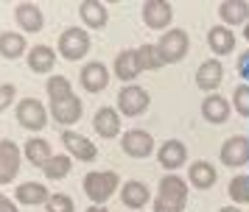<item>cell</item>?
<instances>
[{
    "label": "cell",
    "mask_w": 249,
    "mask_h": 212,
    "mask_svg": "<svg viewBox=\"0 0 249 212\" xmlns=\"http://www.w3.org/2000/svg\"><path fill=\"white\" fill-rule=\"evenodd\" d=\"M121 184V179L115 170H92L84 176V193L92 204H104L115 196V190Z\"/></svg>",
    "instance_id": "obj_1"
},
{
    "label": "cell",
    "mask_w": 249,
    "mask_h": 212,
    "mask_svg": "<svg viewBox=\"0 0 249 212\" xmlns=\"http://www.w3.org/2000/svg\"><path fill=\"white\" fill-rule=\"evenodd\" d=\"M188 48H191L188 33L182 31V28H174V31L162 33V39H160V45H157V53H160V59H162V65H177V62L185 59Z\"/></svg>",
    "instance_id": "obj_2"
},
{
    "label": "cell",
    "mask_w": 249,
    "mask_h": 212,
    "mask_svg": "<svg viewBox=\"0 0 249 212\" xmlns=\"http://www.w3.org/2000/svg\"><path fill=\"white\" fill-rule=\"evenodd\" d=\"M87 50H90V33L84 28H68L59 36V53L68 62H79L81 56H87Z\"/></svg>",
    "instance_id": "obj_3"
},
{
    "label": "cell",
    "mask_w": 249,
    "mask_h": 212,
    "mask_svg": "<svg viewBox=\"0 0 249 212\" xmlns=\"http://www.w3.org/2000/svg\"><path fill=\"white\" fill-rule=\"evenodd\" d=\"M160 201H165L168 207H174L177 212L185 210V204H188V184L182 181L179 176H174V173H168V176L160 181Z\"/></svg>",
    "instance_id": "obj_4"
},
{
    "label": "cell",
    "mask_w": 249,
    "mask_h": 212,
    "mask_svg": "<svg viewBox=\"0 0 249 212\" xmlns=\"http://www.w3.org/2000/svg\"><path fill=\"white\" fill-rule=\"evenodd\" d=\"M146 109H148V92L143 87L129 84V87L121 89V95H118V112L121 114L137 117V114H143Z\"/></svg>",
    "instance_id": "obj_5"
},
{
    "label": "cell",
    "mask_w": 249,
    "mask_h": 212,
    "mask_svg": "<svg viewBox=\"0 0 249 212\" xmlns=\"http://www.w3.org/2000/svg\"><path fill=\"white\" fill-rule=\"evenodd\" d=\"M45 106L39 103L36 98H25L17 103V123L23 126V129H31V131H39V129H45Z\"/></svg>",
    "instance_id": "obj_6"
},
{
    "label": "cell",
    "mask_w": 249,
    "mask_h": 212,
    "mask_svg": "<svg viewBox=\"0 0 249 212\" xmlns=\"http://www.w3.org/2000/svg\"><path fill=\"white\" fill-rule=\"evenodd\" d=\"M121 145H124L126 154L135 156V159H146V156L154 154V137H151L148 131H140V129L126 131L124 140H121Z\"/></svg>",
    "instance_id": "obj_7"
},
{
    "label": "cell",
    "mask_w": 249,
    "mask_h": 212,
    "mask_svg": "<svg viewBox=\"0 0 249 212\" xmlns=\"http://www.w3.org/2000/svg\"><path fill=\"white\" fill-rule=\"evenodd\" d=\"M17 170H20V148L12 140H3L0 143V184L14 181Z\"/></svg>",
    "instance_id": "obj_8"
},
{
    "label": "cell",
    "mask_w": 249,
    "mask_h": 212,
    "mask_svg": "<svg viewBox=\"0 0 249 212\" xmlns=\"http://www.w3.org/2000/svg\"><path fill=\"white\" fill-rule=\"evenodd\" d=\"M221 162L227 167H241L249 162V140L247 137H230L224 145H221Z\"/></svg>",
    "instance_id": "obj_9"
},
{
    "label": "cell",
    "mask_w": 249,
    "mask_h": 212,
    "mask_svg": "<svg viewBox=\"0 0 249 212\" xmlns=\"http://www.w3.org/2000/svg\"><path fill=\"white\" fill-rule=\"evenodd\" d=\"M171 17H174V11H171V3H165V0H148V3H143V22L148 28L160 31V28H165L171 22Z\"/></svg>",
    "instance_id": "obj_10"
},
{
    "label": "cell",
    "mask_w": 249,
    "mask_h": 212,
    "mask_svg": "<svg viewBox=\"0 0 249 212\" xmlns=\"http://www.w3.org/2000/svg\"><path fill=\"white\" fill-rule=\"evenodd\" d=\"M14 17H17V25L25 33H36V31H42V25H45V17H42V11H39L36 3H17Z\"/></svg>",
    "instance_id": "obj_11"
},
{
    "label": "cell",
    "mask_w": 249,
    "mask_h": 212,
    "mask_svg": "<svg viewBox=\"0 0 249 212\" xmlns=\"http://www.w3.org/2000/svg\"><path fill=\"white\" fill-rule=\"evenodd\" d=\"M62 143H65V148L70 151V156H76L81 162H92V159L98 156V148H95L87 137H81V134H76V131H65L62 134Z\"/></svg>",
    "instance_id": "obj_12"
},
{
    "label": "cell",
    "mask_w": 249,
    "mask_h": 212,
    "mask_svg": "<svg viewBox=\"0 0 249 212\" xmlns=\"http://www.w3.org/2000/svg\"><path fill=\"white\" fill-rule=\"evenodd\" d=\"M107 84H109L107 65H101V62L84 65V70H81V87L87 89V92H101V89H107Z\"/></svg>",
    "instance_id": "obj_13"
},
{
    "label": "cell",
    "mask_w": 249,
    "mask_h": 212,
    "mask_svg": "<svg viewBox=\"0 0 249 212\" xmlns=\"http://www.w3.org/2000/svg\"><path fill=\"white\" fill-rule=\"evenodd\" d=\"M221 78H224V67H221L218 59H207V62H202V67L196 70V84H199V89H204V92H213V89L221 84Z\"/></svg>",
    "instance_id": "obj_14"
},
{
    "label": "cell",
    "mask_w": 249,
    "mask_h": 212,
    "mask_svg": "<svg viewBox=\"0 0 249 212\" xmlns=\"http://www.w3.org/2000/svg\"><path fill=\"white\" fill-rule=\"evenodd\" d=\"M51 114H53V120L62 123V126H73V123H79L81 117V100L76 95H70L65 100H56V103H51Z\"/></svg>",
    "instance_id": "obj_15"
},
{
    "label": "cell",
    "mask_w": 249,
    "mask_h": 212,
    "mask_svg": "<svg viewBox=\"0 0 249 212\" xmlns=\"http://www.w3.org/2000/svg\"><path fill=\"white\" fill-rule=\"evenodd\" d=\"M92 126H95V131L107 137V140H112L121 134V114L112 109V106H104V109L95 112V117H92Z\"/></svg>",
    "instance_id": "obj_16"
},
{
    "label": "cell",
    "mask_w": 249,
    "mask_h": 212,
    "mask_svg": "<svg viewBox=\"0 0 249 212\" xmlns=\"http://www.w3.org/2000/svg\"><path fill=\"white\" fill-rule=\"evenodd\" d=\"M218 17H221V22L227 28L230 25H244V22H249V3H244V0H224L218 6Z\"/></svg>",
    "instance_id": "obj_17"
},
{
    "label": "cell",
    "mask_w": 249,
    "mask_h": 212,
    "mask_svg": "<svg viewBox=\"0 0 249 212\" xmlns=\"http://www.w3.org/2000/svg\"><path fill=\"white\" fill-rule=\"evenodd\" d=\"M207 45H210V50L215 56H227V53L235 50V33L230 31L227 25H215L207 33Z\"/></svg>",
    "instance_id": "obj_18"
},
{
    "label": "cell",
    "mask_w": 249,
    "mask_h": 212,
    "mask_svg": "<svg viewBox=\"0 0 249 212\" xmlns=\"http://www.w3.org/2000/svg\"><path fill=\"white\" fill-rule=\"evenodd\" d=\"M185 159H188V148H185V143H179V140H168V143L160 145V165L162 167L177 170V167H182Z\"/></svg>",
    "instance_id": "obj_19"
},
{
    "label": "cell",
    "mask_w": 249,
    "mask_h": 212,
    "mask_svg": "<svg viewBox=\"0 0 249 212\" xmlns=\"http://www.w3.org/2000/svg\"><path fill=\"white\" fill-rule=\"evenodd\" d=\"M14 198L25 204V207H36V204H45L51 196H48V187L45 184H39V181H25L20 187L14 190Z\"/></svg>",
    "instance_id": "obj_20"
},
{
    "label": "cell",
    "mask_w": 249,
    "mask_h": 212,
    "mask_svg": "<svg viewBox=\"0 0 249 212\" xmlns=\"http://www.w3.org/2000/svg\"><path fill=\"white\" fill-rule=\"evenodd\" d=\"M56 65V53L48 48V45H34L31 50H28V67L34 70V73H51Z\"/></svg>",
    "instance_id": "obj_21"
},
{
    "label": "cell",
    "mask_w": 249,
    "mask_h": 212,
    "mask_svg": "<svg viewBox=\"0 0 249 212\" xmlns=\"http://www.w3.org/2000/svg\"><path fill=\"white\" fill-rule=\"evenodd\" d=\"M121 201L129 210H143L148 204V187L143 181H126L124 190H121Z\"/></svg>",
    "instance_id": "obj_22"
},
{
    "label": "cell",
    "mask_w": 249,
    "mask_h": 212,
    "mask_svg": "<svg viewBox=\"0 0 249 212\" xmlns=\"http://www.w3.org/2000/svg\"><path fill=\"white\" fill-rule=\"evenodd\" d=\"M188 176H191V184L196 190H210L215 184L218 173H215V167L210 162H193L191 170H188Z\"/></svg>",
    "instance_id": "obj_23"
},
{
    "label": "cell",
    "mask_w": 249,
    "mask_h": 212,
    "mask_svg": "<svg viewBox=\"0 0 249 212\" xmlns=\"http://www.w3.org/2000/svg\"><path fill=\"white\" fill-rule=\"evenodd\" d=\"M79 14H81V20L87 22L90 28H104V25H107V20H109L107 6H104V3H98V0H84V3L79 6Z\"/></svg>",
    "instance_id": "obj_24"
},
{
    "label": "cell",
    "mask_w": 249,
    "mask_h": 212,
    "mask_svg": "<svg viewBox=\"0 0 249 212\" xmlns=\"http://www.w3.org/2000/svg\"><path fill=\"white\" fill-rule=\"evenodd\" d=\"M202 114L207 123H227V117H230V103L221 95H210L202 103Z\"/></svg>",
    "instance_id": "obj_25"
},
{
    "label": "cell",
    "mask_w": 249,
    "mask_h": 212,
    "mask_svg": "<svg viewBox=\"0 0 249 212\" xmlns=\"http://www.w3.org/2000/svg\"><path fill=\"white\" fill-rule=\"evenodd\" d=\"M25 53V36L14 31H3L0 33V56L3 59H20Z\"/></svg>",
    "instance_id": "obj_26"
},
{
    "label": "cell",
    "mask_w": 249,
    "mask_h": 212,
    "mask_svg": "<svg viewBox=\"0 0 249 212\" xmlns=\"http://www.w3.org/2000/svg\"><path fill=\"white\" fill-rule=\"evenodd\" d=\"M137 50H124V53L115 59V76L121 81H132L137 78Z\"/></svg>",
    "instance_id": "obj_27"
},
{
    "label": "cell",
    "mask_w": 249,
    "mask_h": 212,
    "mask_svg": "<svg viewBox=\"0 0 249 212\" xmlns=\"http://www.w3.org/2000/svg\"><path fill=\"white\" fill-rule=\"evenodd\" d=\"M51 156H53V154H51V145H48L45 140L34 137V140H28V143H25V159H28L31 165L42 167Z\"/></svg>",
    "instance_id": "obj_28"
},
{
    "label": "cell",
    "mask_w": 249,
    "mask_h": 212,
    "mask_svg": "<svg viewBox=\"0 0 249 212\" xmlns=\"http://www.w3.org/2000/svg\"><path fill=\"white\" fill-rule=\"evenodd\" d=\"M162 59L157 53V45H140L137 48V70H160Z\"/></svg>",
    "instance_id": "obj_29"
},
{
    "label": "cell",
    "mask_w": 249,
    "mask_h": 212,
    "mask_svg": "<svg viewBox=\"0 0 249 212\" xmlns=\"http://www.w3.org/2000/svg\"><path fill=\"white\" fill-rule=\"evenodd\" d=\"M42 170H45L48 179H53V181H59V179H65L73 170V165H70V156H51L45 165H42Z\"/></svg>",
    "instance_id": "obj_30"
},
{
    "label": "cell",
    "mask_w": 249,
    "mask_h": 212,
    "mask_svg": "<svg viewBox=\"0 0 249 212\" xmlns=\"http://www.w3.org/2000/svg\"><path fill=\"white\" fill-rule=\"evenodd\" d=\"M73 95V89H70V81L65 76H53L48 78V98H51V103H56V100H65Z\"/></svg>",
    "instance_id": "obj_31"
},
{
    "label": "cell",
    "mask_w": 249,
    "mask_h": 212,
    "mask_svg": "<svg viewBox=\"0 0 249 212\" xmlns=\"http://www.w3.org/2000/svg\"><path fill=\"white\" fill-rule=\"evenodd\" d=\"M230 196L238 204H249V176H235L230 181Z\"/></svg>",
    "instance_id": "obj_32"
},
{
    "label": "cell",
    "mask_w": 249,
    "mask_h": 212,
    "mask_svg": "<svg viewBox=\"0 0 249 212\" xmlns=\"http://www.w3.org/2000/svg\"><path fill=\"white\" fill-rule=\"evenodd\" d=\"M45 204H48V212H73V198L65 196V193H53Z\"/></svg>",
    "instance_id": "obj_33"
},
{
    "label": "cell",
    "mask_w": 249,
    "mask_h": 212,
    "mask_svg": "<svg viewBox=\"0 0 249 212\" xmlns=\"http://www.w3.org/2000/svg\"><path fill=\"white\" fill-rule=\"evenodd\" d=\"M232 100H235V109H238V114H244V117H249V84H241V87L235 89V95H232Z\"/></svg>",
    "instance_id": "obj_34"
},
{
    "label": "cell",
    "mask_w": 249,
    "mask_h": 212,
    "mask_svg": "<svg viewBox=\"0 0 249 212\" xmlns=\"http://www.w3.org/2000/svg\"><path fill=\"white\" fill-rule=\"evenodd\" d=\"M14 95H17V89H14V84H3V87H0V112L6 109V106H12Z\"/></svg>",
    "instance_id": "obj_35"
},
{
    "label": "cell",
    "mask_w": 249,
    "mask_h": 212,
    "mask_svg": "<svg viewBox=\"0 0 249 212\" xmlns=\"http://www.w3.org/2000/svg\"><path fill=\"white\" fill-rule=\"evenodd\" d=\"M238 73L244 78H249V53H244L241 59H238Z\"/></svg>",
    "instance_id": "obj_36"
},
{
    "label": "cell",
    "mask_w": 249,
    "mask_h": 212,
    "mask_svg": "<svg viewBox=\"0 0 249 212\" xmlns=\"http://www.w3.org/2000/svg\"><path fill=\"white\" fill-rule=\"evenodd\" d=\"M0 212H17V204H14V201H9L3 193H0Z\"/></svg>",
    "instance_id": "obj_37"
},
{
    "label": "cell",
    "mask_w": 249,
    "mask_h": 212,
    "mask_svg": "<svg viewBox=\"0 0 249 212\" xmlns=\"http://www.w3.org/2000/svg\"><path fill=\"white\" fill-rule=\"evenodd\" d=\"M87 212H109V210H107L104 204H92V207H90V210H87Z\"/></svg>",
    "instance_id": "obj_38"
},
{
    "label": "cell",
    "mask_w": 249,
    "mask_h": 212,
    "mask_svg": "<svg viewBox=\"0 0 249 212\" xmlns=\"http://www.w3.org/2000/svg\"><path fill=\"white\" fill-rule=\"evenodd\" d=\"M218 212H241L238 207H224V210H218Z\"/></svg>",
    "instance_id": "obj_39"
},
{
    "label": "cell",
    "mask_w": 249,
    "mask_h": 212,
    "mask_svg": "<svg viewBox=\"0 0 249 212\" xmlns=\"http://www.w3.org/2000/svg\"><path fill=\"white\" fill-rule=\"evenodd\" d=\"M244 36H247V42H249V22H247V28H244Z\"/></svg>",
    "instance_id": "obj_40"
},
{
    "label": "cell",
    "mask_w": 249,
    "mask_h": 212,
    "mask_svg": "<svg viewBox=\"0 0 249 212\" xmlns=\"http://www.w3.org/2000/svg\"><path fill=\"white\" fill-rule=\"evenodd\" d=\"M135 212H140V210H135Z\"/></svg>",
    "instance_id": "obj_41"
}]
</instances>
